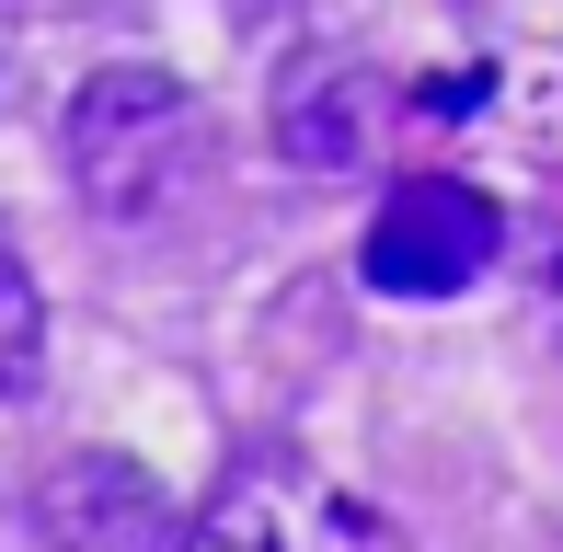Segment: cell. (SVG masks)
<instances>
[{
  "label": "cell",
  "instance_id": "cell-7",
  "mask_svg": "<svg viewBox=\"0 0 563 552\" xmlns=\"http://www.w3.org/2000/svg\"><path fill=\"white\" fill-rule=\"evenodd\" d=\"M495 81H472V69H449V81H426V115H472Z\"/></svg>",
  "mask_w": 563,
  "mask_h": 552
},
{
  "label": "cell",
  "instance_id": "cell-5",
  "mask_svg": "<svg viewBox=\"0 0 563 552\" xmlns=\"http://www.w3.org/2000/svg\"><path fill=\"white\" fill-rule=\"evenodd\" d=\"M35 391H46V288L0 219V404H35Z\"/></svg>",
  "mask_w": 563,
  "mask_h": 552
},
{
  "label": "cell",
  "instance_id": "cell-2",
  "mask_svg": "<svg viewBox=\"0 0 563 552\" xmlns=\"http://www.w3.org/2000/svg\"><path fill=\"white\" fill-rule=\"evenodd\" d=\"M506 219L483 185H460V173H402L391 196H379L368 242H356V276H368L379 299H449L472 288L483 265H495Z\"/></svg>",
  "mask_w": 563,
  "mask_h": 552
},
{
  "label": "cell",
  "instance_id": "cell-1",
  "mask_svg": "<svg viewBox=\"0 0 563 552\" xmlns=\"http://www.w3.org/2000/svg\"><path fill=\"white\" fill-rule=\"evenodd\" d=\"M69 185H81L92 219H115V231H150L162 208H185L196 185H208V104H196L173 69H92L81 92H69Z\"/></svg>",
  "mask_w": 563,
  "mask_h": 552
},
{
  "label": "cell",
  "instance_id": "cell-4",
  "mask_svg": "<svg viewBox=\"0 0 563 552\" xmlns=\"http://www.w3.org/2000/svg\"><path fill=\"white\" fill-rule=\"evenodd\" d=\"M379 139V81L356 58H288V81H276V150H288L299 173H356Z\"/></svg>",
  "mask_w": 563,
  "mask_h": 552
},
{
  "label": "cell",
  "instance_id": "cell-3",
  "mask_svg": "<svg viewBox=\"0 0 563 552\" xmlns=\"http://www.w3.org/2000/svg\"><path fill=\"white\" fill-rule=\"evenodd\" d=\"M23 530H35V552H173V495L126 449H69L35 472Z\"/></svg>",
  "mask_w": 563,
  "mask_h": 552
},
{
  "label": "cell",
  "instance_id": "cell-6",
  "mask_svg": "<svg viewBox=\"0 0 563 552\" xmlns=\"http://www.w3.org/2000/svg\"><path fill=\"white\" fill-rule=\"evenodd\" d=\"M173 552H276V518H265V495H253V484H230Z\"/></svg>",
  "mask_w": 563,
  "mask_h": 552
}]
</instances>
